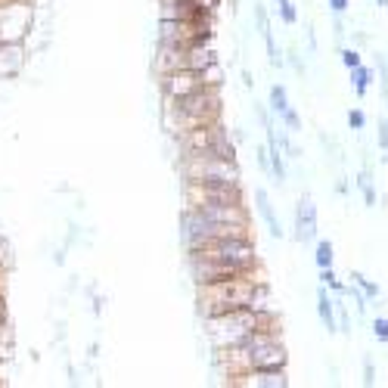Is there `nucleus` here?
Wrapping results in <instances>:
<instances>
[{
  "label": "nucleus",
  "instance_id": "nucleus-1",
  "mask_svg": "<svg viewBox=\"0 0 388 388\" xmlns=\"http://www.w3.org/2000/svg\"><path fill=\"white\" fill-rule=\"evenodd\" d=\"M196 305H199V317L211 320L227 311H236V307H270V289H267V283L261 280V270H258V273H245V277L220 280V283L196 286Z\"/></svg>",
  "mask_w": 388,
  "mask_h": 388
},
{
  "label": "nucleus",
  "instance_id": "nucleus-2",
  "mask_svg": "<svg viewBox=\"0 0 388 388\" xmlns=\"http://www.w3.org/2000/svg\"><path fill=\"white\" fill-rule=\"evenodd\" d=\"M220 87H202L196 93H186L177 99H162V128L168 134H184L202 124L220 122Z\"/></svg>",
  "mask_w": 388,
  "mask_h": 388
},
{
  "label": "nucleus",
  "instance_id": "nucleus-3",
  "mask_svg": "<svg viewBox=\"0 0 388 388\" xmlns=\"http://www.w3.org/2000/svg\"><path fill=\"white\" fill-rule=\"evenodd\" d=\"M267 326H277L270 307H236V311H227L220 317L205 320V332H209L211 348H230L236 342H243L249 332L267 330Z\"/></svg>",
  "mask_w": 388,
  "mask_h": 388
},
{
  "label": "nucleus",
  "instance_id": "nucleus-4",
  "mask_svg": "<svg viewBox=\"0 0 388 388\" xmlns=\"http://www.w3.org/2000/svg\"><path fill=\"white\" fill-rule=\"evenodd\" d=\"M215 63H220V59L211 44H196V47H162L159 44L156 56H152V72L156 75H168V72H205Z\"/></svg>",
  "mask_w": 388,
  "mask_h": 388
},
{
  "label": "nucleus",
  "instance_id": "nucleus-5",
  "mask_svg": "<svg viewBox=\"0 0 388 388\" xmlns=\"http://www.w3.org/2000/svg\"><path fill=\"white\" fill-rule=\"evenodd\" d=\"M180 236H184L186 249H196V245L215 243V239H243V236H252V224H218V220L202 218L199 211L184 209V215H180Z\"/></svg>",
  "mask_w": 388,
  "mask_h": 388
},
{
  "label": "nucleus",
  "instance_id": "nucleus-6",
  "mask_svg": "<svg viewBox=\"0 0 388 388\" xmlns=\"http://www.w3.org/2000/svg\"><path fill=\"white\" fill-rule=\"evenodd\" d=\"M186 255L196 258H209L227 267H239V270H261V258H258V245L252 236L243 239H215V243L196 245V249H186Z\"/></svg>",
  "mask_w": 388,
  "mask_h": 388
},
{
  "label": "nucleus",
  "instance_id": "nucleus-7",
  "mask_svg": "<svg viewBox=\"0 0 388 388\" xmlns=\"http://www.w3.org/2000/svg\"><path fill=\"white\" fill-rule=\"evenodd\" d=\"M177 171L184 184H243V168L236 159L180 156Z\"/></svg>",
  "mask_w": 388,
  "mask_h": 388
},
{
  "label": "nucleus",
  "instance_id": "nucleus-8",
  "mask_svg": "<svg viewBox=\"0 0 388 388\" xmlns=\"http://www.w3.org/2000/svg\"><path fill=\"white\" fill-rule=\"evenodd\" d=\"M38 22V3L0 0V44H29Z\"/></svg>",
  "mask_w": 388,
  "mask_h": 388
},
{
  "label": "nucleus",
  "instance_id": "nucleus-9",
  "mask_svg": "<svg viewBox=\"0 0 388 388\" xmlns=\"http://www.w3.org/2000/svg\"><path fill=\"white\" fill-rule=\"evenodd\" d=\"M215 41V22H177L159 19V44L162 47H196Z\"/></svg>",
  "mask_w": 388,
  "mask_h": 388
},
{
  "label": "nucleus",
  "instance_id": "nucleus-10",
  "mask_svg": "<svg viewBox=\"0 0 388 388\" xmlns=\"http://www.w3.org/2000/svg\"><path fill=\"white\" fill-rule=\"evenodd\" d=\"M186 205H239L245 202L243 184H184Z\"/></svg>",
  "mask_w": 388,
  "mask_h": 388
},
{
  "label": "nucleus",
  "instance_id": "nucleus-11",
  "mask_svg": "<svg viewBox=\"0 0 388 388\" xmlns=\"http://www.w3.org/2000/svg\"><path fill=\"white\" fill-rule=\"evenodd\" d=\"M227 137H230V131L224 128V122H211V124H202V128L177 134L174 140H177L180 156H190V152H202V149H209V146H215Z\"/></svg>",
  "mask_w": 388,
  "mask_h": 388
},
{
  "label": "nucleus",
  "instance_id": "nucleus-12",
  "mask_svg": "<svg viewBox=\"0 0 388 388\" xmlns=\"http://www.w3.org/2000/svg\"><path fill=\"white\" fill-rule=\"evenodd\" d=\"M156 78H159L162 99H177V97H186V93H196L202 87H209L202 72H168V75H156Z\"/></svg>",
  "mask_w": 388,
  "mask_h": 388
},
{
  "label": "nucleus",
  "instance_id": "nucleus-13",
  "mask_svg": "<svg viewBox=\"0 0 388 388\" xmlns=\"http://www.w3.org/2000/svg\"><path fill=\"white\" fill-rule=\"evenodd\" d=\"M317 230H320L317 205H314V199L305 193L296 205V243L298 245H314L317 243Z\"/></svg>",
  "mask_w": 388,
  "mask_h": 388
},
{
  "label": "nucleus",
  "instance_id": "nucleus-14",
  "mask_svg": "<svg viewBox=\"0 0 388 388\" xmlns=\"http://www.w3.org/2000/svg\"><path fill=\"white\" fill-rule=\"evenodd\" d=\"M227 385H236V388H289V373L286 370H249V373H239V376H230Z\"/></svg>",
  "mask_w": 388,
  "mask_h": 388
},
{
  "label": "nucleus",
  "instance_id": "nucleus-15",
  "mask_svg": "<svg viewBox=\"0 0 388 388\" xmlns=\"http://www.w3.org/2000/svg\"><path fill=\"white\" fill-rule=\"evenodd\" d=\"M159 19H177V22H215V16L199 10L193 0H159Z\"/></svg>",
  "mask_w": 388,
  "mask_h": 388
},
{
  "label": "nucleus",
  "instance_id": "nucleus-16",
  "mask_svg": "<svg viewBox=\"0 0 388 388\" xmlns=\"http://www.w3.org/2000/svg\"><path fill=\"white\" fill-rule=\"evenodd\" d=\"M29 63V44H0V81H16Z\"/></svg>",
  "mask_w": 388,
  "mask_h": 388
},
{
  "label": "nucleus",
  "instance_id": "nucleus-17",
  "mask_svg": "<svg viewBox=\"0 0 388 388\" xmlns=\"http://www.w3.org/2000/svg\"><path fill=\"white\" fill-rule=\"evenodd\" d=\"M255 209H258V215L261 220L267 224V233H270L273 239H283L286 236V230H283V224H280V215L273 211V202H270V196H267V190H255Z\"/></svg>",
  "mask_w": 388,
  "mask_h": 388
},
{
  "label": "nucleus",
  "instance_id": "nucleus-18",
  "mask_svg": "<svg viewBox=\"0 0 388 388\" xmlns=\"http://www.w3.org/2000/svg\"><path fill=\"white\" fill-rule=\"evenodd\" d=\"M317 317H320V323H323L326 332H339V323H336V302H332L330 289H326L323 283L317 286Z\"/></svg>",
  "mask_w": 388,
  "mask_h": 388
},
{
  "label": "nucleus",
  "instance_id": "nucleus-19",
  "mask_svg": "<svg viewBox=\"0 0 388 388\" xmlns=\"http://www.w3.org/2000/svg\"><path fill=\"white\" fill-rule=\"evenodd\" d=\"M348 81H351V90L364 99L366 93H370V84L376 81V72H373L370 65L360 63V65H354V69H348Z\"/></svg>",
  "mask_w": 388,
  "mask_h": 388
},
{
  "label": "nucleus",
  "instance_id": "nucleus-20",
  "mask_svg": "<svg viewBox=\"0 0 388 388\" xmlns=\"http://www.w3.org/2000/svg\"><path fill=\"white\" fill-rule=\"evenodd\" d=\"M267 152H270V180L277 186L286 184V156L277 143H267Z\"/></svg>",
  "mask_w": 388,
  "mask_h": 388
},
{
  "label": "nucleus",
  "instance_id": "nucleus-21",
  "mask_svg": "<svg viewBox=\"0 0 388 388\" xmlns=\"http://www.w3.org/2000/svg\"><path fill=\"white\" fill-rule=\"evenodd\" d=\"M289 93H286V87L283 84H270V90H267V109L273 112V115H283L286 109H289Z\"/></svg>",
  "mask_w": 388,
  "mask_h": 388
},
{
  "label": "nucleus",
  "instance_id": "nucleus-22",
  "mask_svg": "<svg viewBox=\"0 0 388 388\" xmlns=\"http://www.w3.org/2000/svg\"><path fill=\"white\" fill-rule=\"evenodd\" d=\"M351 280H354V286H357V289L366 296V302H370V305H379V302H382V289H379V283L366 280L360 270H354V273H351Z\"/></svg>",
  "mask_w": 388,
  "mask_h": 388
},
{
  "label": "nucleus",
  "instance_id": "nucleus-23",
  "mask_svg": "<svg viewBox=\"0 0 388 388\" xmlns=\"http://www.w3.org/2000/svg\"><path fill=\"white\" fill-rule=\"evenodd\" d=\"M357 190L364 193V202L370 205V209H373V205L379 202L376 184H373V174H370V168H366V165H364V168H360V174H357Z\"/></svg>",
  "mask_w": 388,
  "mask_h": 388
},
{
  "label": "nucleus",
  "instance_id": "nucleus-24",
  "mask_svg": "<svg viewBox=\"0 0 388 388\" xmlns=\"http://www.w3.org/2000/svg\"><path fill=\"white\" fill-rule=\"evenodd\" d=\"M314 261H317V267H332V261H336V245H332L330 239H317V243H314Z\"/></svg>",
  "mask_w": 388,
  "mask_h": 388
},
{
  "label": "nucleus",
  "instance_id": "nucleus-25",
  "mask_svg": "<svg viewBox=\"0 0 388 388\" xmlns=\"http://www.w3.org/2000/svg\"><path fill=\"white\" fill-rule=\"evenodd\" d=\"M320 283H323L330 292H336V298L345 296V283L336 277V270H332V267H320Z\"/></svg>",
  "mask_w": 388,
  "mask_h": 388
},
{
  "label": "nucleus",
  "instance_id": "nucleus-26",
  "mask_svg": "<svg viewBox=\"0 0 388 388\" xmlns=\"http://www.w3.org/2000/svg\"><path fill=\"white\" fill-rule=\"evenodd\" d=\"M283 56H286V65H289V69L296 72L298 78H305V75H307V65H305V56H302V53H298V47H289V50H286Z\"/></svg>",
  "mask_w": 388,
  "mask_h": 388
},
{
  "label": "nucleus",
  "instance_id": "nucleus-27",
  "mask_svg": "<svg viewBox=\"0 0 388 388\" xmlns=\"http://www.w3.org/2000/svg\"><path fill=\"white\" fill-rule=\"evenodd\" d=\"M273 3H277V13L283 19V25H298V10L292 0H273Z\"/></svg>",
  "mask_w": 388,
  "mask_h": 388
},
{
  "label": "nucleus",
  "instance_id": "nucleus-28",
  "mask_svg": "<svg viewBox=\"0 0 388 388\" xmlns=\"http://www.w3.org/2000/svg\"><path fill=\"white\" fill-rule=\"evenodd\" d=\"M376 75H379V87H382V99H385V109H388V59L382 53L376 56Z\"/></svg>",
  "mask_w": 388,
  "mask_h": 388
},
{
  "label": "nucleus",
  "instance_id": "nucleus-29",
  "mask_svg": "<svg viewBox=\"0 0 388 388\" xmlns=\"http://www.w3.org/2000/svg\"><path fill=\"white\" fill-rule=\"evenodd\" d=\"M280 122H283V128L289 131V134H298V131H302V115L296 112V106H289V109L280 115Z\"/></svg>",
  "mask_w": 388,
  "mask_h": 388
},
{
  "label": "nucleus",
  "instance_id": "nucleus-30",
  "mask_svg": "<svg viewBox=\"0 0 388 388\" xmlns=\"http://www.w3.org/2000/svg\"><path fill=\"white\" fill-rule=\"evenodd\" d=\"M13 348H16V330H13V323H3L0 326V351L10 354Z\"/></svg>",
  "mask_w": 388,
  "mask_h": 388
},
{
  "label": "nucleus",
  "instance_id": "nucleus-31",
  "mask_svg": "<svg viewBox=\"0 0 388 388\" xmlns=\"http://www.w3.org/2000/svg\"><path fill=\"white\" fill-rule=\"evenodd\" d=\"M339 56H342V65H345V69H354V65L364 63V59H360V50H357V47H342V50H339Z\"/></svg>",
  "mask_w": 388,
  "mask_h": 388
},
{
  "label": "nucleus",
  "instance_id": "nucleus-32",
  "mask_svg": "<svg viewBox=\"0 0 388 388\" xmlns=\"http://www.w3.org/2000/svg\"><path fill=\"white\" fill-rule=\"evenodd\" d=\"M255 162H258L261 174H267V177H270V152H267V143L255 146Z\"/></svg>",
  "mask_w": 388,
  "mask_h": 388
},
{
  "label": "nucleus",
  "instance_id": "nucleus-33",
  "mask_svg": "<svg viewBox=\"0 0 388 388\" xmlns=\"http://www.w3.org/2000/svg\"><path fill=\"white\" fill-rule=\"evenodd\" d=\"M373 336H376L382 345H388V317H376V320H373Z\"/></svg>",
  "mask_w": 388,
  "mask_h": 388
},
{
  "label": "nucleus",
  "instance_id": "nucleus-34",
  "mask_svg": "<svg viewBox=\"0 0 388 388\" xmlns=\"http://www.w3.org/2000/svg\"><path fill=\"white\" fill-rule=\"evenodd\" d=\"M376 140H379V149H382V162L388 165V122H385V118L379 122V134H376Z\"/></svg>",
  "mask_w": 388,
  "mask_h": 388
},
{
  "label": "nucleus",
  "instance_id": "nucleus-35",
  "mask_svg": "<svg viewBox=\"0 0 388 388\" xmlns=\"http://www.w3.org/2000/svg\"><path fill=\"white\" fill-rule=\"evenodd\" d=\"M348 128H351V131H364L366 128V115H364V112H360V109L348 112Z\"/></svg>",
  "mask_w": 388,
  "mask_h": 388
},
{
  "label": "nucleus",
  "instance_id": "nucleus-36",
  "mask_svg": "<svg viewBox=\"0 0 388 388\" xmlns=\"http://www.w3.org/2000/svg\"><path fill=\"white\" fill-rule=\"evenodd\" d=\"M364 385H376V366H373L370 357H364V379H360Z\"/></svg>",
  "mask_w": 388,
  "mask_h": 388
},
{
  "label": "nucleus",
  "instance_id": "nucleus-37",
  "mask_svg": "<svg viewBox=\"0 0 388 388\" xmlns=\"http://www.w3.org/2000/svg\"><path fill=\"white\" fill-rule=\"evenodd\" d=\"M326 3H330L332 16H345V13H348V6H351V0H326Z\"/></svg>",
  "mask_w": 388,
  "mask_h": 388
},
{
  "label": "nucleus",
  "instance_id": "nucleus-38",
  "mask_svg": "<svg viewBox=\"0 0 388 388\" xmlns=\"http://www.w3.org/2000/svg\"><path fill=\"white\" fill-rule=\"evenodd\" d=\"M10 323V305H6V296L0 292V326Z\"/></svg>",
  "mask_w": 388,
  "mask_h": 388
},
{
  "label": "nucleus",
  "instance_id": "nucleus-39",
  "mask_svg": "<svg viewBox=\"0 0 388 388\" xmlns=\"http://www.w3.org/2000/svg\"><path fill=\"white\" fill-rule=\"evenodd\" d=\"M103 302H106V298H103V296H93V292H90V305H93V307H90V311H93V317H99V314H103V307H106Z\"/></svg>",
  "mask_w": 388,
  "mask_h": 388
},
{
  "label": "nucleus",
  "instance_id": "nucleus-40",
  "mask_svg": "<svg viewBox=\"0 0 388 388\" xmlns=\"http://www.w3.org/2000/svg\"><path fill=\"white\" fill-rule=\"evenodd\" d=\"M243 87H245V90H252V87H255V75H252L249 69H243Z\"/></svg>",
  "mask_w": 388,
  "mask_h": 388
},
{
  "label": "nucleus",
  "instance_id": "nucleus-41",
  "mask_svg": "<svg viewBox=\"0 0 388 388\" xmlns=\"http://www.w3.org/2000/svg\"><path fill=\"white\" fill-rule=\"evenodd\" d=\"M336 193H339V196H348V193H351V186H348V180H345V177H339V180H336Z\"/></svg>",
  "mask_w": 388,
  "mask_h": 388
},
{
  "label": "nucleus",
  "instance_id": "nucleus-42",
  "mask_svg": "<svg viewBox=\"0 0 388 388\" xmlns=\"http://www.w3.org/2000/svg\"><path fill=\"white\" fill-rule=\"evenodd\" d=\"M53 264H56V267H63V264H65V245H63V249L53 252Z\"/></svg>",
  "mask_w": 388,
  "mask_h": 388
},
{
  "label": "nucleus",
  "instance_id": "nucleus-43",
  "mask_svg": "<svg viewBox=\"0 0 388 388\" xmlns=\"http://www.w3.org/2000/svg\"><path fill=\"white\" fill-rule=\"evenodd\" d=\"M307 50H311V53H317V35H314V29L307 31Z\"/></svg>",
  "mask_w": 388,
  "mask_h": 388
},
{
  "label": "nucleus",
  "instance_id": "nucleus-44",
  "mask_svg": "<svg viewBox=\"0 0 388 388\" xmlns=\"http://www.w3.org/2000/svg\"><path fill=\"white\" fill-rule=\"evenodd\" d=\"M354 44H366V35H364V31H354Z\"/></svg>",
  "mask_w": 388,
  "mask_h": 388
},
{
  "label": "nucleus",
  "instance_id": "nucleus-45",
  "mask_svg": "<svg viewBox=\"0 0 388 388\" xmlns=\"http://www.w3.org/2000/svg\"><path fill=\"white\" fill-rule=\"evenodd\" d=\"M376 6H388V0H376Z\"/></svg>",
  "mask_w": 388,
  "mask_h": 388
}]
</instances>
